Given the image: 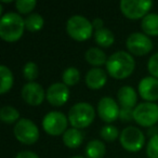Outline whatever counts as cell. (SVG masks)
Listing matches in <instances>:
<instances>
[{"label":"cell","mask_w":158,"mask_h":158,"mask_svg":"<svg viewBox=\"0 0 158 158\" xmlns=\"http://www.w3.org/2000/svg\"><path fill=\"white\" fill-rule=\"evenodd\" d=\"M62 79H63V82L67 87L75 86V85L80 80V73H79L77 67L69 66V67H67L63 72V74H62Z\"/></svg>","instance_id":"cell-25"},{"label":"cell","mask_w":158,"mask_h":158,"mask_svg":"<svg viewBox=\"0 0 158 158\" xmlns=\"http://www.w3.org/2000/svg\"><path fill=\"white\" fill-rule=\"evenodd\" d=\"M44 20L39 13H31L25 18V27L31 31H37L42 28Z\"/></svg>","instance_id":"cell-24"},{"label":"cell","mask_w":158,"mask_h":158,"mask_svg":"<svg viewBox=\"0 0 158 158\" xmlns=\"http://www.w3.org/2000/svg\"><path fill=\"white\" fill-rule=\"evenodd\" d=\"M22 98L27 104L33 106H38L44 102L47 93L44 87L36 81L27 82L22 88Z\"/></svg>","instance_id":"cell-11"},{"label":"cell","mask_w":158,"mask_h":158,"mask_svg":"<svg viewBox=\"0 0 158 158\" xmlns=\"http://www.w3.org/2000/svg\"><path fill=\"white\" fill-rule=\"evenodd\" d=\"M135 61L129 52L117 51L113 53L106 62L108 74L115 79H125L133 73Z\"/></svg>","instance_id":"cell-1"},{"label":"cell","mask_w":158,"mask_h":158,"mask_svg":"<svg viewBox=\"0 0 158 158\" xmlns=\"http://www.w3.org/2000/svg\"><path fill=\"white\" fill-rule=\"evenodd\" d=\"M25 19L15 12L3 14L0 20V37L3 40L13 42L19 40L24 33Z\"/></svg>","instance_id":"cell-2"},{"label":"cell","mask_w":158,"mask_h":158,"mask_svg":"<svg viewBox=\"0 0 158 158\" xmlns=\"http://www.w3.org/2000/svg\"><path fill=\"white\" fill-rule=\"evenodd\" d=\"M87 158H103L106 153V146L101 140H91L85 148Z\"/></svg>","instance_id":"cell-20"},{"label":"cell","mask_w":158,"mask_h":158,"mask_svg":"<svg viewBox=\"0 0 158 158\" xmlns=\"http://www.w3.org/2000/svg\"><path fill=\"white\" fill-rule=\"evenodd\" d=\"M68 117L62 112L52 110L47 113L42 119V128L47 133L51 135H60L67 130Z\"/></svg>","instance_id":"cell-8"},{"label":"cell","mask_w":158,"mask_h":158,"mask_svg":"<svg viewBox=\"0 0 158 158\" xmlns=\"http://www.w3.org/2000/svg\"><path fill=\"white\" fill-rule=\"evenodd\" d=\"M101 134L102 139H104L105 141H115L118 136H120L119 134V130L117 127L113 125H106L101 129Z\"/></svg>","instance_id":"cell-27"},{"label":"cell","mask_w":158,"mask_h":158,"mask_svg":"<svg viewBox=\"0 0 158 158\" xmlns=\"http://www.w3.org/2000/svg\"><path fill=\"white\" fill-rule=\"evenodd\" d=\"M38 74H39V69H38L37 64L34 63V62H27L23 67L24 78L28 80L29 82L35 81V79L38 77Z\"/></svg>","instance_id":"cell-26"},{"label":"cell","mask_w":158,"mask_h":158,"mask_svg":"<svg viewBox=\"0 0 158 158\" xmlns=\"http://www.w3.org/2000/svg\"><path fill=\"white\" fill-rule=\"evenodd\" d=\"M92 25H93V27H94L95 29H101V28H103V25H104V22H103V20L102 19H100V18H95L94 20L92 21Z\"/></svg>","instance_id":"cell-33"},{"label":"cell","mask_w":158,"mask_h":158,"mask_svg":"<svg viewBox=\"0 0 158 158\" xmlns=\"http://www.w3.org/2000/svg\"><path fill=\"white\" fill-rule=\"evenodd\" d=\"M72 158H85V157H82V156H74V157H72Z\"/></svg>","instance_id":"cell-34"},{"label":"cell","mask_w":158,"mask_h":158,"mask_svg":"<svg viewBox=\"0 0 158 158\" xmlns=\"http://www.w3.org/2000/svg\"><path fill=\"white\" fill-rule=\"evenodd\" d=\"M84 141V133L76 128H69L63 133V142L69 148H76Z\"/></svg>","instance_id":"cell-17"},{"label":"cell","mask_w":158,"mask_h":158,"mask_svg":"<svg viewBox=\"0 0 158 158\" xmlns=\"http://www.w3.org/2000/svg\"><path fill=\"white\" fill-rule=\"evenodd\" d=\"M120 10L128 19L138 20L148 14V11L153 7L151 0H121L119 2Z\"/></svg>","instance_id":"cell-7"},{"label":"cell","mask_w":158,"mask_h":158,"mask_svg":"<svg viewBox=\"0 0 158 158\" xmlns=\"http://www.w3.org/2000/svg\"><path fill=\"white\" fill-rule=\"evenodd\" d=\"M37 2L36 0H16L15 1V8L21 13H29L34 10Z\"/></svg>","instance_id":"cell-28"},{"label":"cell","mask_w":158,"mask_h":158,"mask_svg":"<svg viewBox=\"0 0 158 158\" xmlns=\"http://www.w3.org/2000/svg\"><path fill=\"white\" fill-rule=\"evenodd\" d=\"M147 69L151 75L155 78H158V52L153 54L147 62Z\"/></svg>","instance_id":"cell-30"},{"label":"cell","mask_w":158,"mask_h":158,"mask_svg":"<svg viewBox=\"0 0 158 158\" xmlns=\"http://www.w3.org/2000/svg\"><path fill=\"white\" fill-rule=\"evenodd\" d=\"M92 22L88 20L86 16L80 14H75L70 16L66 22V31L74 39L78 41H84L91 37L93 34Z\"/></svg>","instance_id":"cell-4"},{"label":"cell","mask_w":158,"mask_h":158,"mask_svg":"<svg viewBox=\"0 0 158 158\" xmlns=\"http://www.w3.org/2000/svg\"><path fill=\"white\" fill-rule=\"evenodd\" d=\"M126 46L132 54L145 55L153 49V41L147 35L135 31L128 36Z\"/></svg>","instance_id":"cell-10"},{"label":"cell","mask_w":158,"mask_h":158,"mask_svg":"<svg viewBox=\"0 0 158 158\" xmlns=\"http://www.w3.org/2000/svg\"><path fill=\"white\" fill-rule=\"evenodd\" d=\"M0 119L5 123H13L20 120V112L11 105H5L0 110Z\"/></svg>","instance_id":"cell-23"},{"label":"cell","mask_w":158,"mask_h":158,"mask_svg":"<svg viewBox=\"0 0 158 158\" xmlns=\"http://www.w3.org/2000/svg\"><path fill=\"white\" fill-rule=\"evenodd\" d=\"M117 99L121 107L133 108L138 103V93L131 86H123L117 92Z\"/></svg>","instance_id":"cell-16"},{"label":"cell","mask_w":158,"mask_h":158,"mask_svg":"<svg viewBox=\"0 0 158 158\" xmlns=\"http://www.w3.org/2000/svg\"><path fill=\"white\" fill-rule=\"evenodd\" d=\"M68 121L76 129H84L90 126L95 117V110L90 103L78 102L69 108Z\"/></svg>","instance_id":"cell-3"},{"label":"cell","mask_w":158,"mask_h":158,"mask_svg":"<svg viewBox=\"0 0 158 158\" xmlns=\"http://www.w3.org/2000/svg\"><path fill=\"white\" fill-rule=\"evenodd\" d=\"M94 40L99 46L101 47H110L114 44L115 36L110 29L103 27L101 29H98L94 33Z\"/></svg>","instance_id":"cell-22"},{"label":"cell","mask_w":158,"mask_h":158,"mask_svg":"<svg viewBox=\"0 0 158 158\" xmlns=\"http://www.w3.org/2000/svg\"><path fill=\"white\" fill-rule=\"evenodd\" d=\"M141 27L145 35L157 36L158 35V13H148L142 19Z\"/></svg>","instance_id":"cell-19"},{"label":"cell","mask_w":158,"mask_h":158,"mask_svg":"<svg viewBox=\"0 0 158 158\" xmlns=\"http://www.w3.org/2000/svg\"><path fill=\"white\" fill-rule=\"evenodd\" d=\"M98 113L102 120L110 123L119 117L120 108L113 98L104 97L98 103Z\"/></svg>","instance_id":"cell-12"},{"label":"cell","mask_w":158,"mask_h":158,"mask_svg":"<svg viewBox=\"0 0 158 158\" xmlns=\"http://www.w3.org/2000/svg\"><path fill=\"white\" fill-rule=\"evenodd\" d=\"M69 88L64 82H54L47 90V100L53 106H62L69 99Z\"/></svg>","instance_id":"cell-13"},{"label":"cell","mask_w":158,"mask_h":158,"mask_svg":"<svg viewBox=\"0 0 158 158\" xmlns=\"http://www.w3.org/2000/svg\"><path fill=\"white\" fill-rule=\"evenodd\" d=\"M85 81L90 89L98 90L105 86L106 81H107V74L103 68L92 67L86 74Z\"/></svg>","instance_id":"cell-15"},{"label":"cell","mask_w":158,"mask_h":158,"mask_svg":"<svg viewBox=\"0 0 158 158\" xmlns=\"http://www.w3.org/2000/svg\"><path fill=\"white\" fill-rule=\"evenodd\" d=\"M133 110L134 108L121 107L120 113H119V118H120L123 121H125V123L130 121L131 119H133Z\"/></svg>","instance_id":"cell-31"},{"label":"cell","mask_w":158,"mask_h":158,"mask_svg":"<svg viewBox=\"0 0 158 158\" xmlns=\"http://www.w3.org/2000/svg\"><path fill=\"white\" fill-rule=\"evenodd\" d=\"M0 77H1V85H0V93H6L12 88L14 82L13 74L8 66H0Z\"/></svg>","instance_id":"cell-21"},{"label":"cell","mask_w":158,"mask_h":158,"mask_svg":"<svg viewBox=\"0 0 158 158\" xmlns=\"http://www.w3.org/2000/svg\"><path fill=\"white\" fill-rule=\"evenodd\" d=\"M146 154L148 158H158V134L149 139L146 146Z\"/></svg>","instance_id":"cell-29"},{"label":"cell","mask_w":158,"mask_h":158,"mask_svg":"<svg viewBox=\"0 0 158 158\" xmlns=\"http://www.w3.org/2000/svg\"><path fill=\"white\" fill-rule=\"evenodd\" d=\"M119 141L125 149L129 152H138L144 146L145 135L139 128L129 126L121 131Z\"/></svg>","instance_id":"cell-9"},{"label":"cell","mask_w":158,"mask_h":158,"mask_svg":"<svg viewBox=\"0 0 158 158\" xmlns=\"http://www.w3.org/2000/svg\"><path fill=\"white\" fill-rule=\"evenodd\" d=\"M14 135L18 141L24 144H34L39 139V129L33 120L28 118H21L14 125Z\"/></svg>","instance_id":"cell-6"},{"label":"cell","mask_w":158,"mask_h":158,"mask_svg":"<svg viewBox=\"0 0 158 158\" xmlns=\"http://www.w3.org/2000/svg\"><path fill=\"white\" fill-rule=\"evenodd\" d=\"M15 158H39V156L31 151H22L16 154Z\"/></svg>","instance_id":"cell-32"},{"label":"cell","mask_w":158,"mask_h":158,"mask_svg":"<svg viewBox=\"0 0 158 158\" xmlns=\"http://www.w3.org/2000/svg\"><path fill=\"white\" fill-rule=\"evenodd\" d=\"M139 93L147 102L158 100V78L146 76L139 82Z\"/></svg>","instance_id":"cell-14"},{"label":"cell","mask_w":158,"mask_h":158,"mask_svg":"<svg viewBox=\"0 0 158 158\" xmlns=\"http://www.w3.org/2000/svg\"><path fill=\"white\" fill-rule=\"evenodd\" d=\"M85 57H86V61L89 64L94 65L95 67L106 64V62H107V57H106V54L104 53V51L100 48H97V47L89 48L86 51Z\"/></svg>","instance_id":"cell-18"},{"label":"cell","mask_w":158,"mask_h":158,"mask_svg":"<svg viewBox=\"0 0 158 158\" xmlns=\"http://www.w3.org/2000/svg\"><path fill=\"white\" fill-rule=\"evenodd\" d=\"M133 120L142 127H153L158 121V105L154 102L139 103L133 110Z\"/></svg>","instance_id":"cell-5"}]
</instances>
